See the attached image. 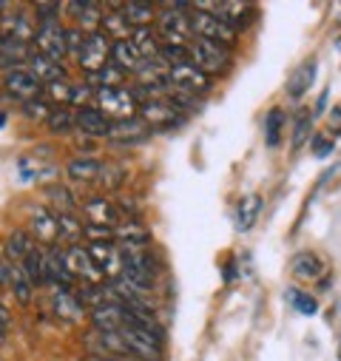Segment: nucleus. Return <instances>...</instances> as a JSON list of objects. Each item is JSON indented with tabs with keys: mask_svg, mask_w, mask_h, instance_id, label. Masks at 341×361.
<instances>
[{
	"mask_svg": "<svg viewBox=\"0 0 341 361\" xmlns=\"http://www.w3.org/2000/svg\"><path fill=\"white\" fill-rule=\"evenodd\" d=\"M159 15H156V35L159 43L168 46H191L194 29H191V9L194 4H159Z\"/></svg>",
	"mask_w": 341,
	"mask_h": 361,
	"instance_id": "f257e3e1",
	"label": "nucleus"
},
{
	"mask_svg": "<svg viewBox=\"0 0 341 361\" xmlns=\"http://www.w3.org/2000/svg\"><path fill=\"white\" fill-rule=\"evenodd\" d=\"M94 103H97V109H100L111 123L131 120V117H137V111H140V103H137V97H134V88H125V85L97 88V92H94Z\"/></svg>",
	"mask_w": 341,
	"mask_h": 361,
	"instance_id": "f03ea898",
	"label": "nucleus"
},
{
	"mask_svg": "<svg viewBox=\"0 0 341 361\" xmlns=\"http://www.w3.org/2000/svg\"><path fill=\"white\" fill-rule=\"evenodd\" d=\"M213 85V77H208L205 71H199L194 63H180V66H170L168 68V88L177 94H208ZM168 92V94H170Z\"/></svg>",
	"mask_w": 341,
	"mask_h": 361,
	"instance_id": "7ed1b4c3",
	"label": "nucleus"
},
{
	"mask_svg": "<svg viewBox=\"0 0 341 361\" xmlns=\"http://www.w3.org/2000/svg\"><path fill=\"white\" fill-rule=\"evenodd\" d=\"M191 29H194V37L199 40H211V43H219V46H233L239 32L233 26H228L222 18L211 15V12H202V9H191Z\"/></svg>",
	"mask_w": 341,
	"mask_h": 361,
	"instance_id": "20e7f679",
	"label": "nucleus"
},
{
	"mask_svg": "<svg viewBox=\"0 0 341 361\" xmlns=\"http://www.w3.org/2000/svg\"><path fill=\"white\" fill-rule=\"evenodd\" d=\"M230 60H233V54H230L228 46H219V43H211V40H199V37L191 43V63L199 71H205L208 77L225 74L230 68Z\"/></svg>",
	"mask_w": 341,
	"mask_h": 361,
	"instance_id": "39448f33",
	"label": "nucleus"
},
{
	"mask_svg": "<svg viewBox=\"0 0 341 361\" xmlns=\"http://www.w3.org/2000/svg\"><path fill=\"white\" fill-rule=\"evenodd\" d=\"M137 117H140L145 126H151V131H154V128H156V131L177 128V126L185 120V114H182L174 103H170L168 97H151V100L140 103Z\"/></svg>",
	"mask_w": 341,
	"mask_h": 361,
	"instance_id": "423d86ee",
	"label": "nucleus"
},
{
	"mask_svg": "<svg viewBox=\"0 0 341 361\" xmlns=\"http://www.w3.org/2000/svg\"><path fill=\"white\" fill-rule=\"evenodd\" d=\"M111 37H106L103 32H92L89 37H85V46H82V51L77 54V63H80V68L85 71V74H100L108 63H111Z\"/></svg>",
	"mask_w": 341,
	"mask_h": 361,
	"instance_id": "0eeeda50",
	"label": "nucleus"
},
{
	"mask_svg": "<svg viewBox=\"0 0 341 361\" xmlns=\"http://www.w3.org/2000/svg\"><path fill=\"white\" fill-rule=\"evenodd\" d=\"M123 276L128 282H134L140 290H148V285L156 276V262L154 256L145 250H125L123 253Z\"/></svg>",
	"mask_w": 341,
	"mask_h": 361,
	"instance_id": "6e6552de",
	"label": "nucleus"
},
{
	"mask_svg": "<svg viewBox=\"0 0 341 361\" xmlns=\"http://www.w3.org/2000/svg\"><path fill=\"white\" fill-rule=\"evenodd\" d=\"M63 262L66 267L71 270V276L80 279V282H89V285H103L106 276L100 274V267L94 264L89 247H80V245H71L63 250Z\"/></svg>",
	"mask_w": 341,
	"mask_h": 361,
	"instance_id": "1a4fd4ad",
	"label": "nucleus"
},
{
	"mask_svg": "<svg viewBox=\"0 0 341 361\" xmlns=\"http://www.w3.org/2000/svg\"><path fill=\"white\" fill-rule=\"evenodd\" d=\"M4 85H6V92H9L12 97H18V100H23V103L37 100V97L43 94V88H46V85L37 80V74H35L29 66H18V68L6 71Z\"/></svg>",
	"mask_w": 341,
	"mask_h": 361,
	"instance_id": "9d476101",
	"label": "nucleus"
},
{
	"mask_svg": "<svg viewBox=\"0 0 341 361\" xmlns=\"http://www.w3.org/2000/svg\"><path fill=\"white\" fill-rule=\"evenodd\" d=\"M35 20L37 18H29L26 12H6V15H0V40L35 46V37H37V23Z\"/></svg>",
	"mask_w": 341,
	"mask_h": 361,
	"instance_id": "9b49d317",
	"label": "nucleus"
},
{
	"mask_svg": "<svg viewBox=\"0 0 341 361\" xmlns=\"http://www.w3.org/2000/svg\"><path fill=\"white\" fill-rule=\"evenodd\" d=\"M194 9H202V12H211V15L222 18L236 32L244 29L247 23H253V18H256L253 4H244V0H242V4H239V0H225V4H194Z\"/></svg>",
	"mask_w": 341,
	"mask_h": 361,
	"instance_id": "f8f14e48",
	"label": "nucleus"
},
{
	"mask_svg": "<svg viewBox=\"0 0 341 361\" xmlns=\"http://www.w3.org/2000/svg\"><path fill=\"white\" fill-rule=\"evenodd\" d=\"M35 51L46 54V57H49V60H54V63H63V57L68 54V49H66V29L60 26V20L37 23Z\"/></svg>",
	"mask_w": 341,
	"mask_h": 361,
	"instance_id": "ddd939ff",
	"label": "nucleus"
},
{
	"mask_svg": "<svg viewBox=\"0 0 341 361\" xmlns=\"http://www.w3.org/2000/svg\"><path fill=\"white\" fill-rule=\"evenodd\" d=\"M120 336L125 338L128 344V353L131 358H140V361H156L162 355V341L145 330H137V327H123Z\"/></svg>",
	"mask_w": 341,
	"mask_h": 361,
	"instance_id": "4468645a",
	"label": "nucleus"
},
{
	"mask_svg": "<svg viewBox=\"0 0 341 361\" xmlns=\"http://www.w3.org/2000/svg\"><path fill=\"white\" fill-rule=\"evenodd\" d=\"M89 253L100 267V274L106 276V282L123 276V250L117 247V242H94L89 245Z\"/></svg>",
	"mask_w": 341,
	"mask_h": 361,
	"instance_id": "2eb2a0df",
	"label": "nucleus"
},
{
	"mask_svg": "<svg viewBox=\"0 0 341 361\" xmlns=\"http://www.w3.org/2000/svg\"><path fill=\"white\" fill-rule=\"evenodd\" d=\"M32 236L40 245H51L60 239V219L49 208H32Z\"/></svg>",
	"mask_w": 341,
	"mask_h": 361,
	"instance_id": "dca6fc26",
	"label": "nucleus"
},
{
	"mask_svg": "<svg viewBox=\"0 0 341 361\" xmlns=\"http://www.w3.org/2000/svg\"><path fill=\"white\" fill-rule=\"evenodd\" d=\"M92 324L103 333H120L125 327V307L120 302H103L92 310Z\"/></svg>",
	"mask_w": 341,
	"mask_h": 361,
	"instance_id": "f3484780",
	"label": "nucleus"
},
{
	"mask_svg": "<svg viewBox=\"0 0 341 361\" xmlns=\"http://www.w3.org/2000/svg\"><path fill=\"white\" fill-rule=\"evenodd\" d=\"M290 274L302 282H316L324 276V259L313 250H302L290 259Z\"/></svg>",
	"mask_w": 341,
	"mask_h": 361,
	"instance_id": "a211bd4d",
	"label": "nucleus"
},
{
	"mask_svg": "<svg viewBox=\"0 0 341 361\" xmlns=\"http://www.w3.org/2000/svg\"><path fill=\"white\" fill-rule=\"evenodd\" d=\"M148 134H151V126H145L140 117H131V120L111 123V134H108V140L117 142V145H134V142L148 140Z\"/></svg>",
	"mask_w": 341,
	"mask_h": 361,
	"instance_id": "6ab92c4d",
	"label": "nucleus"
},
{
	"mask_svg": "<svg viewBox=\"0 0 341 361\" xmlns=\"http://www.w3.org/2000/svg\"><path fill=\"white\" fill-rule=\"evenodd\" d=\"M77 126L89 137H108L111 134V120L97 109V106H82L77 109Z\"/></svg>",
	"mask_w": 341,
	"mask_h": 361,
	"instance_id": "aec40b11",
	"label": "nucleus"
},
{
	"mask_svg": "<svg viewBox=\"0 0 341 361\" xmlns=\"http://www.w3.org/2000/svg\"><path fill=\"white\" fill-rule=\"evenodd\" d=\"M114 242H117V247L123 253L125 250H145L148 242H151V236H148V231L140 222H125V225H117L114 228Z\"/></svg>",
	"mask_w": 341,
	"mask_h": 361,
	"instance_id": "412c9836",
	"label": "nucleus"
},
{
	"mask_svg": "<svg viewBox=\"0 0 341 361\" xmlns=\"http://www.w3.org/2000/svg\"><path fill=\"white\" fill-rule=\"evenodd\" d=\"M46 282L51 288H63V290H71V285L77 282L71 276V270L66 267V262H63V250H54L51 247L46 253Z\"/></svg>",
	"mask_w": 341,
	"mask_h": 361,
	"instance_id": "4be33fe9",
	"label": "nucleus"
},
{
	"mask_svg": "<svg viewBox=\"0 0 341 361\" xmlns=\"http://www.w3.org/2000/svg\"><path fill=\"white\" fill-rule=\"evenodd\" d=\"M262 208H265V200H262L259 194H247V197H242L239 205H236V231H239V233H247L256 222H259Z\"/></svg>",
	"mask_w": 341,
	"mask_h": 361,
	"instance_id": "5701e85b",
	"label": "nucleus"
},
{
	"mask_svg": "<svg viewBox=\"0 0 341 361\" xmlns=\"http://www.w3.org/2000/svg\"><path fill=\"white\" fill-rule=\"evenodd\" d=\"M51 307L60 319H68V322H80L85 316V305L80 296H74L71 290H63V288H54L51 293Z\"/></svg>",
	"mask_w": 341,
	"mask_h": 361,
	"instance_id": "b1692460",
	"label": "nucleus"
},
{
	"mask_svg": "<svg viewBox=\"0 0 341 361\" xmlns=\"http://www.w3.org/2000/svg\"><path fill=\"white\" fill-rule=\"evenodd\" d=\"M82 214L89 216V222H94V225H108V228H117L120 225V211L108 200H103V197L85 200L82 202Z\"/></svg>",
	"mask_w": 341,
	"mask_h": 361,
	"instance_id": "393cba45",
	"label": "nucleus"
},
{
	"mask_svg": "<svg viewBox=\"0 0 341 361\" xmlns=\"http://www.w3.org/2000/svg\"><path fill=\"white\" fill-rule=\"evenodd\" d=\"M66 9L77 18L80 29H94V32H100L103 18H106V12H103L100 4H92V0H80V4H66Z\"/></svg>",
	"mask_w": 341,
	"mask_h": 361,
	"instance_id": "a878e982",
	"label": "nucleus"
},
{
	"mask_svg": "<svg viewBox=\"0 0 341 361\" xmlns=\"http://www.w3.org/2000/svg\"><path fill=\"white\" fill-rule=\"evenodd\" d=\"M128 43L134 46V51L142 57V60H156L159 57V35L151 29V26H140V29H134L131 32V37H128Z\"/></svg>",
	"mask_w": 341,
	"mask_h": 361,
	"instance_id": "bb28decb",
	"label": "nucleus"
},
{
	"mask_svg": "<svg viewBox=\"0 0 341 361\" xmlns=\"http://www.w3.org/2000/svg\"><path fill=\"white\" fill-rule=\"evenodd\" d=\"M29 68L37 74V80H40L43 85H51V82L66 80V68H63V63H54V60H49V57H46V54H40V51H35V54H32Z\"/></svg>",
	"mask_w": 341,
	"mask_h": 361,
	"instance_id": "cd10ccee",
	"label": "nucleus"
},
{
	"mask_svg": "<svg viewBox=\"0 0 341 361\" xmlns=\"http://www.w3.org/2000/svg\"><path fill=\"white\" fill-rule=\"evenodd\" d=\"M313 82H316V60H307V63H302V66L290 74V80H287V94H290L293 100H299V97H304V94L310 92Z\"/></svg>",
	"mask_w": 341,
	"mask_h": 361,
	"instance_id": "c85d7f7f",
	"label": "nucleus"
},
{
	"mask_svg": "<svg viewBox=\"0 0 341 361\" xmlns=\"http://www.w3.org/2000/svg\"><path fill=\"white\" fill-rule=\"evenodd\" d=\"M66 173L74 179V183H92V179H100L103 162L94 157H77L66 165Z\"/></svg>",
	"mask_w": 341,
	"mask_h": 361,
	"instance_id": "c756f323",
	"label": "nucleus"
},
{
	"mask_svg": "<svg viewBox=\"0 0 341 361\" xmlns=\"http://www.w3.org/2000/svg\"><path fill=\"white\" fill-rule=\"evenodd\" d=\"M111 63H114L120 71H125V74H137L145 60L134 51V46H131L128 40H117V43L111 46Z\"/></svg>",
	"mask_w": 341,
	"mask_h": 361,
	"instance_id": "7c9ffc66",
	"label": "nucleus"
},
{
	"mask_svg": "<svg viewBox=\"0 0 341 361\" xmlns=\"http://www.w3.org/2000/svg\"><path fill=\"white\" fill-rule=\"evenodd\" d=\"M32 247H35V239H32V233L18 228V231H12V233L6 236V245H4V256H6L12 264H20Z\"/></svg>",
	"mask_w": 341,
	"mask_h": 361,
	"instance_id": "2f4dec72",
	"label": "nucleus"
},
{
	"mask_svg": "<svg viewBox=\"0 0 341 361\" xmlns=\"http://www.w3.org/2000/svg\"><path fill=\"white\" fill-rule=\"evenodd\" d=\"M35 54V46L26 43H12V40H0V68H18V63H29Z\"/></svg>",
	"mask_w": 341,
	"mask_h": 361,
	"instance_id": "473e14b6",
	"label": "nucleus"
},
{
	"mask_svg": "<svg viewBox=\"0 0 341 361\" xmlns=\"http://www.w3.org/2000/svg\"><path fill=\"white\" fill-rule=\"evenodd\" d=\"M114 9L117 12H111V15H106L103 18V26H100V32L106 35V37H111L114 43L117 40H128L131 37V32H134V26L125 20V15L120 12V4H114Z\"/></svg>",
	"mask_w": 341,
	"mask_h": 361,
	"instance_id": "72a5a7b5",
	"label": "nucleus"
},
{
	"mask_svg": "<svg viewBox=\"0 0 341 361\" xmlns=\"http://www.w3.org/2000/svg\"><path fill=\"white\" fill-rule=\"evenodd\" d=\"M20 267L26 270V276L32 279V285H43L46 282V253L37 245L26 253V259L20 262Z\"/></svg>",
	"mask_w": 341,
	"mask_h": 361,
	"instance_id": "f704fd0d",
	"label": "nucleus"
},
{
	"mask_svg": "<svg viewBox=\"0 0 341 361\" xmlns=\"http://www.w3.org/2000/svg\"><path fill=\"white\" fill-rule=\"evenodd\" d=\"M120 12L125 15V20H128L134 29L148 26L151 20H156L154 6H151V4H137V0H128V4H120Z\"/></svg>",
	"mask_w": 341,
	"mask_h": 361,
	"instance_id": "c9c22d12",
	"label": "nucleus"
},
{
	"mask_svg": "<svg viewBox=\"0 0 341 361\" xmlns=\"http://www.w3.org/2000/svg\"><path fill=\"white\" fill-rule=\"evenodd\" d=\"M46 126H49L51 134H68L77 126V111H71L68 106H54L49 120H46Z\"/></svg>",
	"mask_w": 341,
	"mask_h": 361,
	"instance_id": "e433bc0d",
	"label": "nucleus"
},
{
	"mask_svg": "<svg viewBox=\"0 0 341 361\" xmlns=\"http://www.w3.org/2000/svg\"><path fill=\"white\" fill-rule=\"evenodd\" d=\"M285 123H287V114L285 109H271L265 114V142L271 148H276L282 142V131H285Z\"/></svg>",
	"mask_w": 341,
	"mask_h": 361,
	"instance_id": "4c0bfd02",
	"label": "nucleus"
},
{
	"mask_svg": "<svg viewBox=\"0 0 341 361\" xmlns=\"http://www.w3.org/2000/svg\"><path fill=\"white\" fill-rule=\"evenodd\" d=\"M9 288H12V293H15V299H18L20 305H32V290H35V285H32V279L26 276V270H23L20 264H12Z\"/></svg>",
	"mask_w": 341,
	"mask_h": 361,
	"instance_id": "58836bf2",
	"label": "nucleus"
},
{
	"mask_svg": "<svg viewBox=\"0 0 341 361\" xmlns=\"http://www.w3.org/2000/svg\"><path fill=\"white\" fill-rule=\"evenodd\" d=\"M285 299L302 313V316H316L318 313V302L307 293V290H299V288H287V293H285Z\"/></svg>",
	"mask_w": 341,
	"mask_h": 361,
	"instance_id": "ea45409f",
	"label": "nucleus"
},
{
	"mask_svg": "<svg viewBox=\"0 0 341 361\" xmlns=\"http://www.w3.org/2000/svg\"><path fill=\"white\" fill-rule=\"evenodd\" d=\"M46 197L57 205V214H74V211H77V202H74L71 191L63 188V185H49V188H46Z\"/></svg>",
	"mask_w": 341,
	"mask_h": 361,
	"instance_id": "a19ab883",
	"label": "nucleus"
},
{
	"mask_svg": "<svg viewBox=\"0 0 341 361\" xmlns=\"http://www.w3.org/2000/svg\"><path fill=\"white\" fill-rule=\"evenodd\" d=\"M43 94H46L51 103H57V106H68V103L74 100V85H68V80H60V82L46 85Z\"/></svg>",
	"mask_w": 341,
	"mask_h": 361,
	"instance_id": "79ce46f5",
	"label": "nucleus"
},
{
	"mask_svg": "<svg viewBox=\"0 0 341 361\" xmlns=\"http://www.w3.org/2000/svg\"><path fill=\"white\" fill-rule=\"evenodd\" d=\"M310 126H313V114L310 111H299L296 114V123H293V151H299L304 142H307V137H310Z\"/></svg>",
	"mask_w": 341,
	"mask_h": 361,
	"instance_id": "37998d69",
	"label": "nucleus"
},
{
	"mask_svg": "<svg viewBox=\"0 0 341 361\" xmlns=\"http://www.w3.org/2000/svg\"><path fill=\"white\" fill-rule=\"evenodd\" d=\"M82 236L89 239V245H94V242H114V228H108V225H94V222H85Z\"/></svg>",
	"mask_w": 341,
	"mask_h": 361,
	"instance_id": "c03bdc74",
	"label": "nucleus"
},
{
	"mask_svg": "<svg viewBox=\"0 0 341 361\" xmlns=\"http://www.w3.org/2000/svg\"><path fill=\"white\" fill-rule=\"evenodd\" d=\"M57 219H60V236H63V239L77 242V239L82 236V228H85V225H80V222L74 219V214H57Z\"/></svg>",
	"mask_w": 341,
	"mask_h": 361,
	"instance_id": "a18cd8bd",
	"label": "nucleus"
},
{
	"mask_svg": "<svg viewBox=\"0 0 341 361\" xmlns=\"http://www.w3.org/2000/svg\"><path fill=\"white\" fill-rule=\"evenodd\" d=\"M23 114H26L29 120H49V114H51V106H49L43 97H37V100H29V103H23Z\"/></svg>",
	"mask_w": 341,
	"mask_h": 361,
	"instance_id": "49530a36",
	"label": "nucleus"
},
{
	"mask_svg": "<svg viewBox=\"0 0 341 361\" xmlns=\"http://www.w3.org/2000/svg\"><path fill=\"white\" fill-rule=\"evenodd\" d=\"M123 176H125L123 165H114V162H103V173H100V183H106L108 188H117V185L123 183Z\"/></svg>",
	"mask_w": 341,
	"mask_h": 361,
	"instance_id": "de8ad7c7",
	"label": "nucleus"
},
{
	"mask_svg": "<svg viewBox=\"0 0 341 361\" xmlns=\"http://www.w3.org/2000/svg\"><path fill=\"white\" fill-rule=\"evenodd\" d=\"M85 37L89 35H82V29L77 26V29H66V49H68V54L77 60V54L82 51V46H85Z\"/></svg>",
	"mask_w": 341,
	"mask_h": 361,
	"instance_id": "09e8293b",
	"label": "nucleus"
},
{
	"mask_svg": "<svg viewBox=\"0 0 341 361\" xmlns=\"http://www.w3.org/2000/svg\"><path fill=\"white\" fill-rule=\"evenodd\" d=\"M60 4H35V15H37V23H51V20H57V15H60Z\"/></svg>",
	"mask_w": 341,
	"mask_h": 361,
	"instance_id": "8fccbe9b",
	"label": "nucleus"
},
{
	"mask_svg": "<svg viewBox=\"0 0 341 361\" xmlns=\"http://www.w3.org/2000/svg\"><path fill=\"white\" fill-rule=\"evenodd\" d=\"M333 148H335V142H333V137H330V134H318V137H313V154H316L318 159L330 157V154H333Z\"/></svg>",
	"mask_w": 341,
	"mask_h": 361,
	"instance_id": "3c124183",
	"label": "nucleus"
},
{
	"mask_svg": "<svg viewBox=\"0 0 341 361\" xmlns=\"http://www.w3.org/2000/svg\"><path fill=\"white\" fill-rule=\"evenodd\" d=\"M327 131L335 137V134H341V103L335 106V109H330V117H327Z\"/></svg>",
	"mask_w": 341,
	"mask_h": 361,
	"instance_id": "603ef678",
	"label": "nucleus"
},
{
	"mask_svg": "<svg viewBox=\"0 0 341 361\" xmlns=\"http://www.w3.org/2000/svg\"><path fill=\"white\" fill-rule=\"evenodd\" d=\"M9 279H12V262L0 253V288L9 285Z\"/></svg>",
	"mask_w": 341,
	"mask_h": 361,
	"instance_id": "864d4df0",
	"label": "nucleus"
},
{
	"mask_svg": "<svg viewBox=\"0 0 341 361\" xmlns=\"http://www.w3.org/2000/svg\"><path fill=\"white\" fill-rule=\"evenodd\" d=\"M9 322H12V316H9V310H6L4 305H0V327H4V330H6V327H9Z\"/></svg>",
	"mask_w": 341,
	"mask_h": 361,
	"instance_id": "5fc2aeb1",
	"label": "nucleus"
},
{
	"mask_svg": "<svg viewBox=\"0 0 341 361\" xmlns=\"http://www.w3.org/2000/svg\"><path fill=\"white\" fill-rule=\"evenodd\" d=\"M324 106H327V92H324V94L318 97V103H316V111H313V117H316V114H324Z\"/></svg>",
	"mask_w": 341,
	"mask_h": 361,
	"instance_id": "6e6d98bb",
	"label": "nucleus"
},
{
	"mask_svg": "<svg viewBox=\"0 0 341 361\" xmlns=\"http://www.w3.org/2000/svg\"><path fill=\"white\" fill-rule=\"evenodd\" d=\"M85 361H117V358H103V355H89Z\"/></svg>",
	"mask_w": 341,
	"mask_h": 361,
	"instance_id": "4d7b16f0",
	"label": "nucleus"
},
{
	"mask_svg": "<svg viewBox=\"0 0 341 361\" xmlns=\"http://www.w3.org/2000/svg\"><path fill=\"white\" fill-rule=\"evenodd\" d=\"M4 126H6V114H4V111H0V128H4Z\"/></svg>",
	"mask_w": 341,
	"mask_h": 361,
	"instance_id": "13d9d810",
	"label": "nucleus"
},
{
	"mask_svg": "<svg viewBox=\"0 0 341 361\" xmlns=\"http://www.w3.org/2000/svg\"><path fill=\"white\" fill-rule=\"evenodd\" d=\"M6 6H9V4H4V0H0V12H6Z\"/></svg>",
	"mask_w": 341,
	"mask_h": 361,
	"instance_id": "bf43d9fd",
	"label": "nucleus"
},
{
	"mask_svg": "<svg viewBox=\"0 0 341 361\" xmlns=\"http://www.w3.org/2000/svg\"><path fill=\"white\" fill-rule=\"evenodd\" d=\"M335 49H338V51H341V37H338V40H335Z\"/></svg>",
	"mask_w": 341,
	"mask_h": 361,
	"instance_id": "052dcab7",
	"label": "nucleus"
}]
</instances>
